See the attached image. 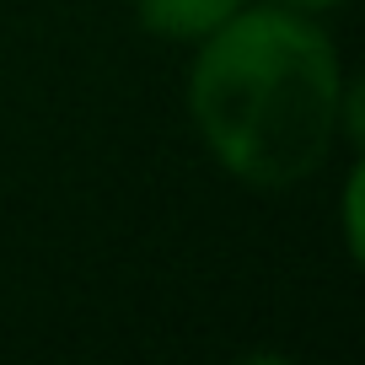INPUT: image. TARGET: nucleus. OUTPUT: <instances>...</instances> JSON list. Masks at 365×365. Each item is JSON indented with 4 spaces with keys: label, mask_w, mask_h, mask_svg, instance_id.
Listing matches in <instances>:
<instances>
[{
    "label": "nucleus",
    "mask_w": 365,
    "mask_h": 365,
    "mask_svg": "<svg viewBox=\"0 0 365 365\" xmlns=\"http://www.w3.org/2000/svg\"><path fill=\"white\" fill-rule=\"evenodd\" d=\"M285 6H339V0H285Z\"/></svg>",
    "instance_id": "nucleus-4"
},
{
    "label": "nucleus",
    "mask_w": 365,
    "mask_h": 365,
    "mask_svg": "<svg viewBox=\"0 0 365 365\" xmlns=\"http://www.w3.org/2000/svg\"><path fill=\"white\" fill-rule=\"evenodd\" d=\"M360 167L349 172V182H344V242H349V252L360 258Z\"/></svg>",
    "instance_id": "nucleus-3"
},
{
    "label": "nucleus",
    "mask_w": 365,
    "mask_h": 365,
    "mask_svg": "<svg viewBox=\"0 0 365 365\" xmlns=\"http://www.w3.org/2000/svg\"><path fill=\"white\" fill-rule=\"evenodd\" d=\"M247 0H135L140 27L156 38H172V43H199L215 27H226L231 16L242 11Z\"/></svg>",
    "instance_id": "nucleus-2"
},
{
    "label": "nucleus",
    "mask_w": 365,
    "mask_h": 365,
    "mask_svg": "<svg viewBox=\"0 0 365 365\" xmlns=\"http://www.w3.org/2000/svg\"><path fill=\"white\" fill-rule=\"evenodd\" d=\"M339 48L307 16L263 6L199 38L188 113L210 156L252 188H296L339 140Z\"/></svg>",
    "instance_id": "nucleus-1"
}]
</instances>
